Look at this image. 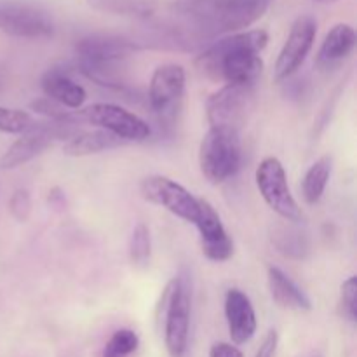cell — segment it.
<instances>
[{
    "label": "cell",
    "mask_w": 357,
    "mask_h": 357,
    "mask_svg": "<svg viewBox=\"0 0 357 357\" xmlns=\"http://www.w3.org/2000/svg\"><path fill=\"white\" fill-rule=\"evenodd\" d=\"M199 166L213 185L225 183L243 166V143L236 129L209 128L199 146Z\"/></svg>",
    "instance_id": "3"
},
{
    "label": "cell",
    "mask_w": 357,
    "mask_h": 357,
    "mask_svg": "<svg viewBox=\"0 0 357 357\" xmlns=\"http://www.w3.org/2000/svg\"><path fill=\"white\" fill-rule=\"evenodd\" d=\"M268 33L265 30H248L230 33L209 44L195 59L202 75L227 84L255 86L264 72L260 52L267 47Z\"/></svg>",
    "instance_id": "1"
},
{
    "label": "cell",
    "mask_w": 357,
    "mask_h": 357,
    "mask_svg": "<svg viewBox=\"0 0 357 357\" xmlns=\"http://www.w3.org/2000/svg\"><path fill=\"white\" fill-rule=\"evenodd\" d=\"M143 199L167 209L178 218L195 223L199 218V199L194 197L183 185L162 174L146 176L139 185Z\"/></svg>",
    "instance_id": "9"
},
{
    "label": "cell",
    "mask_w": 357,
    "mask_h": 357,
    "mask_svg": "<svg viewBox=\"0 0 357 357\" xmlns=\"http://www.w3.org/2000/svg\"><path fill=\"white\" fill-rule=\"evenodd\" d=\"M139 347V337L136 331L129 330V328H122L117 330L108 342L105 344L103 357H131L138 351Z\"/></svg>",
    "instance_id": "22"
},
{
    "label": "cell",
    "mask_w": 357,
    "mask_h": 357,
    "mask_svg": "<svg viewBox=\"0 0 357 357\" xmlns=\"http://www.w3.org/2000/svg\"><path fill=\"white\" fill-rule=\"evenodd\" d=\"M194 225L201 236L202 255L208 260L222 264L232 258L234 241L230 239L216 209L204 199H199V218Z\"/></svg>",
    "instance_id": "12"
},
{
    "label": "cell",
    "mask_w": 357,
    "mask_h": 357,
    "mask_svg": "<svg viewBox=\"0 0 357 357\" xmlns=\"http://www.w3.org/2000/svg\"><path fill=\"white\" fill-rule=\"evenodd\" d=\"M331 169H333V159L330 155H323L307 169L302 180V195L307 204L314 206L323 199L331 178Z\"/></svg>",
    "instance_id": "19"
},
{
    "label": "cell",
    "mask_w": 357,
    "mask_h": 357,
    "mask_svg": "<svg viewBox=\"0 0 357 357\" xmlns=\"http://www.w3.org/2000/svg\"><path fill=\"white\" fill-rule=\"evenodd\" d=\"M80 114H82L86 124H93L94 128L103 129V131L124 139L126 143L146 142L152 135V128L145 119L119 107V105L94 103L80 110Z\"/></svg>",
    "instance_id": "8"
},
{
    "label": "cell",
    "mask_w": 357,
    "mask_h": 357,
    "mask_svg": "<svg viewBox=\"0 0 357 357\" xmlns=\"http://www.w3.org/2000/svg\"><path fill=\"white\" fill-rule=\"evenodd\" d=\"M342 309L351 323L357 319V278L351 275L342 284Z\"/></svg>",
    "instance_id": "26"
},
{
    "label": "cell",
    "mask_w": 357,
    "mask_h": 357,
    "mask_svg": "<svg viewBox=\"0 0 357 357\" xmlns=\"http://www.w3.org/2000/svg\"><path fill=\"white\" fill-rule=\"evenodd\" d=\"M209 357H244V354L237 349V345L218 342V344H213L211 349H209Z\"/></svg>",
    "instance_id": "28"
},
{
    "label": "cell",
    "mask_w": 357,
    "mask_h": 357,
    "mask_svg": "<svg viewBox=\"0 0 357 357\" xmlns=\"http://www.w3.org/2000/svg\"><path fill=\"white\" fill-rule=\"evenodd\" d=\"M316 2H335V0H316Z\"/></svg>",
    "instance_id": "30"
},
{
    "label": "cell",
    "mask_w": 357,
    "mask_h": 357,
    "mask_svg": "<svg viewBox=\"0 0 357 357\" xmlns=\"http://www.w3.org/2000/svg\"><path fill=\"white\" fill-rule=\"evenodd\" d=\"M187 73L181 65L166 63L157 66L149 87V103L162 126H171L183 101Z\"/></svg>",
    "instance_id": "6"
},
{
    "label": "cell",
    "mask_w": 357,
    "mask_h": 357,
    "mask_svg": "<svg viewBox=\"0 0 357 357\" xmlns=\"http://www.w3.org/2000/svg\"><path fill=\"white\" fill-rule=\"evenodd\" d=\"M225 319L230 340L234 345H244L257 333V312L250 296L237 288H230L225 295Z\"/></svg>",
    "instance_id": "13"
},
{
    "label": "cell",
    "mask_w": 357,
    "mask_h": 357,
    "mask_svg": "<svg viewBox=\"0 0 357 357\" xmlns=\"http://www.w3.org/2000/svg\"><path fill=\"white\" fill-rule=\"evenodd\" d=\"M279 344V335L275 330H271L267 335H265L264 342H261L260 349H258L257 356L255 357H274L275 351H278Z\"/></svg>",
    "instance_id": "27"
},
{
    "label": "cell",
    "mask_w": 357,
    "mask_h": 357,
    "mask_svg": "<svg viewBox=\"0 0 357 357\" xmlns=\"http://www.w3.org/2000/svg\"><path fill=\"white\" fill-rule=\"evenodd\" d=\"M126 145L124 139L103 131V129H94V131H80L63 146V153L68 157H87L94 153L107 152V150L119 149Z\"/></svg>",
    "instance_id": "18"
},
{
    "label": "cell",
    "mask_w": 357,
    "mask_h": 357,
    "mask_svg": "<svg viewBox=\"0 0 357 357\" xmlns=\"http://www.w3.org/2000/svg\"><path fill=\"white\" fill-rule=\"evenodd\" d=\"M9 211L16 222H26L31 213V197L30 192L24 188H17L13 192L9 199Z\"/></svg>",
    "instance_id": "25"
},
{
    "label": "cell",
    "mask_w": 357,
    "mask_h": 357,
    "mask_svg": "<svg viewBox=\"0 0 357 357\" xmlns=\"http://www.w3.org/2000/svg\"><path fill=\"white\" fill-rule=\"evenodd\" d=\"M236 0H174L173 10L176 16L190 21L208 40L216 35V23L229 10Z\"/></svg>",
    "instance_id": "14"
},
{
    "label": "cell",
    "mask_w": 357,
    "mask_h": 357,
    "mask_svg": "<svg viewBox=\"0 0 357 357\" xmlns=\"http://www.w3.org/2000/svg\"><path fill=\"white\" fill-rule=\"evenodd\" d=\"M267 281L271 295L274 302L282 309L298 310V312H309L312 310V302L307 293L279 267L271 265L267 271Z\"/></svg>",
    "instance_id": "17"
},
{
    "label": "cell",
    "mask_w": 357,
    "mask_h": 357,
    "mask_svg": "<svg viewBox=\"0 0 357 357\" xmlns=\"http://www.w3.org/2000/svg\"><path fill=\"white\" fill-rule=\"evenodd\" d=\"M356 30L347 23H338L331 28L317 52V66L321 70H331L352 54L356 47Z\"/></svg>",
    "instance_id": "16"
},
{
    "label": "cell",
    "mask_w": 357,
    "mask_h": 357,
    "mask_svg": "<svg viewBox=\"0 0 357 357\" xmlns=\"http://www.w3.org/2000/svg\"><path fill=\"white\" fill-rule=\"evenodd\" d=\"M33 117L28 112L0 107V132L21 136L33 126Z\"/></svg>",
    "instance_id": "24"
},
{
    "label": "cell",
    "mask_w": 357,
    "mask_h": 357,
    "mask_svg": "<svg viewBox=\"0 0 357 357\" xmlns=\"http://www.w3.org/2000/svg\"><path fill=\"white\" fill-rule=\"evenodd\" d=\"M255 105V86L225 84L206 101V115L211 128L239 131Z\"/></svg>",
    "instance_id": "7"
},
{
    "label": "cell",
    "mask_w": 357,
    "mask_h": 357,
    "mask_svg": "<svg viewBox=\"0 0 357 357\" xmlns=\"http://www.w3.org/2000/svg\"><path fill=\"white\" fill-rule=\"evenodd\" d=\"M0 31L9 37L40 40L54 35L51 14L23 2L0 3Z\"/></svg>",
    "instance_id": "10"
},
{
    "label": "cell",
    "mask_w": 357,
    "mask_h": 357,
    "mask_svg": "<svg viewBox=\"0 0 357 357\" xmlns=\"http://www.w3.org/2000/svg\"><path fill=\"white\" fill-rule=\"evenodd\" d=\"M152 257V237L145 223H138L129 237V258L138 267H145Z\"/></svg>",
    "instance_id": "23"
},
{
    "label": "cell",
    "mask_w": 357,
    "mask_h": 357,
    "mask_svg": "<svg viewBox=\"0 0 357 357\" xmlns=\"http://www.w3.org/2000/svg\"><path fill=\"white\" fill-rule=\"evenodd\" d=\"M295 225L296 223H289V225L278 227L274 236H272V241H274L279 253H282L288 258L302 260V258H305L310 253V239L307 232L296 229Z\"/></svg>",
    "instance_id": "20"
},
{
    "label": "cell",
    "mask_w": 357,
    "mask_h": 357,
    "mask_svg": "<svg viewBox=\"0 0 357 357\" xmlns=\"http://www.w3.org/2000/svg\"><path fill=\"white\" fill-rule=\"evenodd\" d=\"M40 87L47 100L54 101L63 108H70L72 112L80 110L87 100L86 89L79 82H75L66 70L58 68V66L49 68L42 75Z\"/></svg>",
    "instance_id": "15"
},
{
    "label": "cell",
    "mask_w": 357,
    "mask_h": 357,
    "mask_svg": "<svg viewBox=\"0 0 357 357\" xmlns=\"http://www.w3.org/2000/svg\"><path fill=\"white\" fill-rule=\"evenodd\" d=\"M139 49L138 42L132 38L112 33L86 35L75 44L77 59L84 75L108 87H114L112 68L115 63L124 61Z\"/></svg>",
    "instance_id": "2"
},
{
    "label": "cell",
    "mask_w": 357,
    "mask_h": 357,
    "mask_svg": "<svg viewBox=\"0 0 357 357\" xmlns=\"http://www.w3.org/2000/svg\"><path fill=\"white\" fill-rule=\"evenodd\" d=\"M192 316V286L185 274L176 275L167 286L164 342L171 357H183L188 347Z\"/></svg>",
    "instance_id": "4"
},
{
    "label": "cell",
    "mask_w": 357,
    "mask_h": 357,
    "mask_svg": "<svg viewBox=\"0 0 357 357\" xmlns=\"http://www.w3.org/2000/svg\"><path fill=\"white\" fill-rule=\"evenodd\" d=\"M49 202H51L52 206H63L65 204V195L61 194L59 188H54V190L49 192Z\"/></svg>",
    "instance_id": "29"
},
{
    "label": "cell",
    "mask_w": 357,
    "mask_h": 357,
    "mask_svg": "<svg viewBox=\"0 0 357 357\" xmlns=\"http://www.w3.org/2000/svg\"><path fill=\"white\" fill-rule=\"evenodd\" d=\"M317 23L310 16H300L293 23L288 38L279 52L274 65V80L275 82H286L291 79L302 65L305 63L314 40H316Z\"/></svg>",
    "instance_id": "11"
},
{
    "label": "cell",
    "mask_w": 357,
    "mask_h": 357,
    "mask_svg": "<svg viewBox=\"0 0 357 357\" xmlns=\"http://www.w3.org/2000/svg\"><path fill=\"white\" fill-rule=\"evenodd\" d=\"M91 7L103 13L122 14V16L150 17L157 7V0H87Z\"/></svg>",
    "instance_id": "21"
},
{
    "label": "cell",
    "mask_w": 357,
    "mask_h": 357,
    "mask_svg": "<svg viewBox=\"0 0 357 357\" xmlns=\"http://www.w3.org/2000/svg\"><path fill=\"white\" fill-rule=\"evenodd\" d=\"M257 187L268 208L284 222L300 223L303 218L302 208L289 190L284 166L278 157H265L255 173Z\"/></svg>",
    "instance_id": "5"
}]
</instances>
